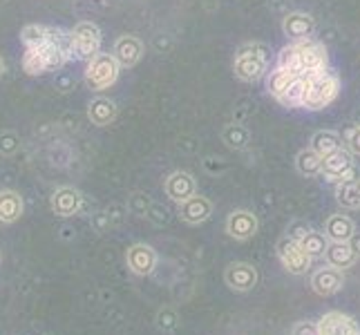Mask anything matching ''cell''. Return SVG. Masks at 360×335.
I'll return each mask as SVG.
<instances>
[{
    "instance_id": "6da1fadb",
    "label": "cell",
    "mask_w": 360,
    "mask_h": 335,
    "mask_svg": "<svg viewBox=\"0 0 360 335\" xmlns=\"http://www.w3.org/2000/svg\"><path fill=\"white\" fill-rule=\"evenodd\" d=\"M327 63H329V56H327L325 45L316 43L311 39L289 43L278 54V65L287 67L295 77H316V74H322L327 70Z\"/></svg>"
},
{
    "instance_id": "7a4b0ae2",
    "label": "cell",
    "mask_w": 360,
    "mask_h": 335,
    "mask_svg": "<svg viewBox=\"0 0 360 335\" xmlns=\"http://www.w3.org/2000/svg\"><path fill=\"white\" fill-rule=\"evenodd\" d=\"M271 49L264 43H246L238 49L233 60L235 77L244 83H255L269 74Z\"/></svg>"
},
{
    "instance_id": "3957f363",
    "label": "cell",
    "mask_w": 360,
    "mask_h": 335,
    "mask_svg": "<svg viewBox=\"0 0 360 335\" xmlns=\"http://www.w3.org/2000/svg\"><path fill=\"white\" fill-rule=\"evenodd\" d=\"M340 92V81L333 72L325 70L322 74H316V77H309V85H307V92L302 98V105L304 110H325L327 105H331L336 101V96Z\"/></svg>"
},
{
    "instance_id": "277c9868",
    "label": "cell",
    "mask_w": 360,
    "mask_h": 335,
    "mask_svg": "<svg viewBox=\"0 0 360 335\" xmlns=\"http://www.w3.org/2000/svg\"><path fill=\"white\" fill-rule=\"evenodd\" d=\"M276 251H278L282 266L287 268V272H291V275H304V272L311 268V257L307 255L302 244L291 239L289 235L278 242Z\"/></svg>"
},
{
    "instance_id": "5b68a950",
    "label": "cell",
    "mask_w": 360,
    "mask_h": 335,
    "mask_svg": "<svg viewBox=\"0 0 360 335\" xmlns=\"http://www.w3.org/2000/svg\"><path fill=\"white\" fill-rule=\"evenodd\" d=\"M119 77V60L108 54H96L88 67V83L94 90L110 88Z\"/></svg>"
},
{
    "instance_id": "8992f818",
    "label": "cell",
    "mask_w": 360,
    "mask_h": 335,
    "mask_svg": "<svg viewBox=\"0 0 360 335\" xmlns=\"http://www.w3.org/2000/svg\"><path fill=\"white\" fill-rule=\"evenodd\" d=\"M224 282H226V287L235 293H251L257 287L259 275H257V268L253 264L233 262L224 270Z\"/></svg>"
},
{
    "instance_id": "52a82bcc",
    "label": "cell",
    "mask_w": 360,
    "mask_h": 335,
    "mask_svg": "<svg viewBox=\"0 0 360 335\" xmlns=\"http://www.w3.org/2000/svg\"><path fill=\"white\" fill-rule=\"evenodd\" d=\"M309 284H311V289L316 295L320 297H331L336 295L338 291H342L345 287V270H338L333 266H322V268H316L311 272V280H309Z\"/></svg>"
},
{
    "instance_id": "ba28073f",
    "label": "cell",
    "mask_w": 360,
    "mask_h": 335,
    "mask_svg": "<svg viewBox=\"0 0 360 335\" xmlns=\"http://www.w3.org/2000/svg\"><path fill=\"white\" fill-rule=\"evenodd\" d=\"M157 251L153 246L148 244H134L126 251V264L130 268V272L139 277H146V275H153V270L157 268Z\"/></svg>"
},
{
    "instance_id": "9c48e42d",
    "label": "cell",
    "mask_w": 360,
    "mask_h": 335,
    "mask_svg": "<svg viewBox=\"0 0 360 335\" xmlns=\"http://www.w3.org/2000/svg\"><path fill=\"white\" fill-rule=\"evenodd\" d=\"M282 32L291 43L309 41V39H314V34H316V18L304 14V11H291V14H287L282 20Z\"/></svg>"
},
{
    "instance_id": "30bf717a",
    "label": "cell",
    "mask_w": 360,
    "mask_h": 335,
    "mask_svg": "<svg viewBox=\"0 0 360 335\" xmlns=\"http://www.w3.org/2000/svg\"><path fill=\"white\" fill-rule=\"evenodd\" d=\"M259 221L257 215H253L251 210H233V213L226 217V232L229 237L238 239V242H246L257 235Z\"/></svg>"
},
{
    "instance_id": "8fae6325",
    "label": "cell",
    "mask_w": 360,
    "mask_h": 335,
    "mask_svg": "<svg viewBox=\"0 0 360 335\" xmlns=\"http://www.w3.org/2000/svg\"><path fill=\"white\" fill-rule=\"evenodd\" d=\"M320 335H360V324L347 313L329 311L320 317L318 322Z\"/></svg>"
},
{
    "instance_id": "7c38bea8",
    "label": "cell",
    "mask_w": 360,
    "mask_h": 335,
    "mask_svg": "<svg viewBox=\"0 0 360 335\" xmlns=\"http://www.w3.org/2000/svg\"><path fill=\"white\" fill-rule=\"evenodd\" d=\"M164 190L168 195V199H172L175 204H181L186 199H191L193 195H197V181L191 172L177 170L164 181Z\"/></svg>"
},
{
    "instance_id": "4fadbf2b",
    "label": "cell",
    "mask_w": 360,
    "mask_h": 335,
    "mask_svg": "<svg viewBox=\"0 0 360 335\" xmlns=\"http://www.w3.org/2000/svg\"><path fill=\"white\" fill-rule=\"evenodd\" d=\"M210 215H213V204L202 195H193L191 199L179 204V217L191 226H200V223L210 219Z\"/></svg>"
},
{
    "instance_id": "5bb4252c",
    "label": "cell",
    "mask_w": 360,
    "mask_h": 335,
    "mask_svg": "<svg viewBox=\"0 0 360 335\" xmlns=\"http://www.w3.org/2000/svg\"><path fill=\"white\" fill-rule=\"evenodd\" d=\"M74 49L79 52V56L83 58H94L98 52V45H101V34L90 22H83L74 32Z\"/></svg>"
},
{
    "instance_id": "9a60e30c",
    "label": "cell",
    "mask_w": 360,
    "mask_h": 335,
    "mask_svg": "<svg viewBox=\"0 0 360 335\" xmlns=\"http://www.w3.org/2000/svg\"><path fill=\"white\" fill-rule=\"evenodd\" d=\"M354 166V155L347 150V147H340V150L327 155L322 159V177L327 181H340V177L347 170Z\"/></svg>"
},
{
    "instance_id": "2e32d148",
    "label": "cell",
    "mask_w": 360,
    "mask_h": 335,
    "mask_svg": "<svg viewBox=\"0 0 360 335\" xmlns=\"http://www.w3.org/2000/svg\"><path fill=\"white\" fill-rule=\"evenodd\" d=\"M325 259H327L329 266L338 268V270H347V268H352L360 257L356 255V251L352 248L349 242H329Z\"/></svg>"
},
{
    "instance_id": "e0dca14e",
    "label": "cell",
    "mask_w": 360,
    "mask_h": 335,
    "mask_svg": "<svg viewBox=\"0 0 360 335\" xmlns=\"http://www.w3.org/2000/svg\"><path fill=\"white\" fill-rule=\"evenodd\" d=\"M356 232V223L347 215H331L325 221V235L329 242H349Z\"/></svg>"
},
{
    "instance_id": "ac0fdd59",
    "label": "cell",
    "mask_w": 360,
    "mask_h": 335,
    "mask_svg": "<svg viewBox=\"0 0 360 335\" xmlns=\"http://www.w3.org/2000/svg\"><path fill=\"white\" fill-rule=\"evenodd\" d=\"M141 54H143V45L134 36H123L115 45V58L123 67H132L141 58Z\"/></svg>"
},
{
    "instance_id": "d6986e66",
    "label": "cell",
    "mask_w": 360,
    "mask_h": 335,
    "mask_svg": "<svg viewBox=\"0 0 360 335\" xmlns=\"http://www.w3.org/2000/svg\"><path fill=\"white\" fill-rule=\"evenodd\" d=\"M295 81V74L289 72L287 67H280L276 65L269 74H266V92L273 96V98H280L284 92L289 90V85Z\"/></svg>"
},
{
    "instance_id": "ffe728a7",
    "label": "cell",
    "mask_w": 360,
    "mask_h": 335,
    "mask_svg": "<svg viewBox=\"0 0 360 335\" xmlns=\"http://www.w3.org/2000/svg\"><path fill=\"white\" fill-rule=\"evenodd\" d=\"M221 141H224L231 150L240 152L251 145V132H248V128L242 126V123H231V126L221 130Z\"/></svg>"
},
{
    "instance_id": "44dd1931",
    "label": "cell",
    "mask_w": 360,
    "mask_h": 335,
    "mask_svg": "<svg viewBox=\"0 0 360 335\" xmlns=\"http://www.w3.org/2000/svg\"><path fill=\"white\" fill-rule=\"evenodd\" d=\"M81 206V197L77 190H72V188H60L56 195H54V199H52V208H54V213L60 215V217H70L74 215L79 210Z\"/></svg>"
},
{
    "instance_id": "7402d4cb",
    "label": "cell",
    "mask_w": 360,
    "mask_h": 335,
    "mask_svg": "<svg viewBox=\"0 0 360 335\" xmlns=\"http://www.w3.org/2000/svg\"><path fill=\"white\" fill-rule=\"evenodd\" d=\"M311 147L314 150L325 159L327 155L331 152H336L342 147V139H340V134L338 132H333V130H318L314 136H311Z\"/></svg>"
},
{
    "instance_id": "603a6c76",
    "label": "cell",
    "mask_w": 360,
    "mask_h": 335,
    "mask_svg": "<svg viewBox=\"0 0 360 335\" xmlns=\"http://www.w3.org/2000/svg\"><path fill=\"white\" fill-rule=\"evenodd\" d=\"M295 168L302 177H320L322 175V157L314 150V147H307V150L297 152Z\"/></svg>"
},
{
    "instance_id": "cb8c5ba5",
    "label": "cell",
    "mask_w": 360,
    "mask_h": 335,
    "mask_svg": "<svg viewBox=\"0 0 360 335\" xmlns=\"http://www.w3.org/2000/svg\"><path fill=\"white\" fill-rule=\"evenodd\" d=\"M336 202L347 210L360 208V179L336 183Z\"/></svg>"
},
{
    "instance_id": "d4e9b609",
    "label": "cell",
    "mask_w": 360,
    "mask_h": 335,
    "mask_svg": "<svg viewBox=\"0 0 360 335\" xmlns=\"http://www.w3.org/2000/svg\"><path fill=\"white\" fill-rule=\"evenodd\" d=\"M22 213V202L14 192H0V221L11 223Z\"/></svg>"
},
{
    "instance_id": "484cf974",
    "label": "cell",
    "mask_w": 360,
    "mask_h": 335,
    "mask_svg": "<svg viewBox=\"0 0 360 335\" xmlns=\"http://www.w3.org/2000/svg\"><path fill=\"white\" fill-rule=\"evenodd\" d=\"M307 85H309V77H295V81L289 85V90L284 92L278 101L284 107H300L302 105V98L307 92Z\"/></svg>"
},
{
    "instance_id": "4316f807",
    "label": "cell",
    "mask_w": 360,
    "mask_h": 335,
    "mask_svg": "<svg viewBox=\"0 0 360 335\" xmlns=\"http://www.w3.org/2000/svg\"><path fill=\"white\" fill-rule=\"evenodd\" d=\"M302 248L307 251L309 257H325L327 253V248H329V239H327V235H322L318 230H309L304 237L300 239Z\"/></svg>"
},
{
    "instance_id": "83f0119b",
    "label": "cell",
    "mask_w": 360,
    "mask_h": 335,
    "mask_svg": "<svg viewBox=\"0 0 360 335\" xmlns=\"http://www.w3.org/2000/svg\"><path fill=\"white\" fill-rule=\"evenodd\" d=\"M157 329L159 331H164V333H175L181 324V317L179 313L175 311V308H170V306H164V308H159L157 311Z\"/></svg>"
},
{
    "instance_id": "f1b7e54d",
    "label": "cell",
    "mask_w": 360,
    "mask_h": 335,
    "mask_svg": "<svg viewBox=\"0 0 360 335\" xmlns=\"http://www.w3.org/2000/svg\"><path fill=\"white\" fill-rule=\"evenodd\" d=\"M115 114H117V107L110 101H105V98H98V101H94L90 105V117H92L94 123H98V126H103V123L112 121Z\"/></svg>"
},
{
    "instance_id": "f546056e",
    "label": "cell",
    "mask_w": 360,
    "mask_h": 335,
    "mask_svg": "<svg viewBox=\"0 0 360 335\" xmlns=\"http://www.w3.org/2000/svg\"><path fill=\"white\" fill-rule=\"evenodd\" d=\"M150 197L148 195H141V192H136L130 197V202H128V208L132 210L134 215H148V210H150Z\"/></svg>"
},
{
    "instance_id": "4dcf8cb0",
    "label": "cell",
    "mask_w": 360,
    "mask_h": 335,
    "mask_svg": "<svg viewBox=\"0 0 360 335\" xmlns=\"http://www.w3.org/2000/svg\"><path fill=\"white\" fill-rule=\"evenodd\" d=\"M345 147L354 157H360V126H354V128L347 130V134H345Z\"/></svg>"
},
{
    "instance_id": "1f68e13d",
    "label": "cell",
    "mask_w": 360,
    "mask_h": 335,
    "mask_svg": "<svg viewBox=\"0 0 360 335\" xmlns=\"http://www.w3.org/2000/svg\"><path fill=\"white\" fill-rule=\"evenodd\" d=\"M291 335H320L318 333V322H311V320L295 322L293 329H291Z\"/></svg>"
},
{
    "instance_id": "d6a6232c",
    "label": "cell",
    "mask_w": 360,
    "mask_h": 335,
    "mask_svg": "<svg viewBox=\"0 0 360 335\" xmlns=\"http://www.w3.org/2000/svg\"><path fill=\"white\" fill-rule=\"evenodd\" d=\"M309 230H314V228L309 226L307 221H293L291 226H289V237L295 239V242H300Z\"/></svg>"
},
{
    "instance_id": "836d02e7",
    "label": "cell",
    "mask_w": 360,
    "mask_h": 335,
    "mask_svg": "<svg viewBox=\"0 0 360 335\" xmlns=\"http://www.w3.org/2000/svg\"><path fill=\"white\" fill-rule=\"evenodd\" d=\"M349 244H352V248L356 251V255L360 257V232H358V230L354 232V237L349 239Z\"/></svg>"
},
{
    "instance_id": "e575fe53",
    "label": "cell",
    "mask_w": 360,
    "mask_h": 335,
    "mask_svg": "<svg viewBox=\"0 0 360 335\" xmlns=\"http://www.w3.org/2000/svg\"><path fill=\"white\" fill-rule=\"evenodd\" d=\"M43 335H52V333H43Z\"/></svg>"
}]
</instances>
